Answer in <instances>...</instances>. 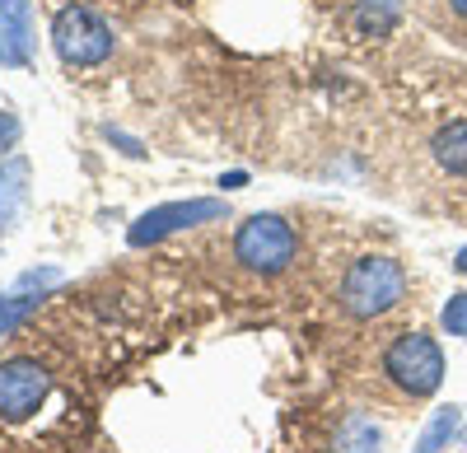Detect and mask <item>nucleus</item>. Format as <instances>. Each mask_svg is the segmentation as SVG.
<instances>
[{"label":"nucleus","mask_w":467,"mask_h":453,"mask_svg":"<svg viewBox=\"0 0 467 453\" xmlns=\"http://www.w3.org/2000/svg\"><path fill=\"white\" fill-rule=\"evenodd\" d=\"M229 206L224 201H211V197H202V201H173V206H154V211H145L131 230H127V239H131V248H150V243H160V239H169V234H178V230H187V224H206V220H220Z\"/></svg>","instance_id":"nucleus-5"},{"label":"nucleus","mask_w":467,"mask_h":453,"mask_svg":"<svg viewBox=\"0 0 467 453\" xmlns=\"http://www.w3.org/2000/svg\"><path fill=\"white\" fill-rule=\"evenodd\" d=\"M440 323H444V332H449V336H462V342H467V290L449 294V304H444Z\"/></svg>","instance_id":"nucleus-13"},{"label":"nucleus","mask_w":467,"mask_h":453,"mask_svg":"<svg viewBox=\"0 0 467 453\" xmlns=\"http://www.w3.org/2000/svg\"><path fill=\"white\" fill-rule=\"evenodd\" d=\"M24 182H28L24 160H5V164H0V224L15 220V211L24 201Z\"/></svg>","instance_id":"nucleus-11"},{"label":"nucleus","mask_w":467,"mask_h":453,"mask_svg":"<svg viewBox=\"0 0 467 453\" xmlns=\"http://www.w3.org/2000/svg\"><path fill=\"white\" fill-rule=\"evenodd\" d=\"M458 435H462V407H440L435 417H431V426H425L416 453H444Z\"/></svg>","instance_id":"nucleus-9"},{"label":"nucleus","mask_w":467,"mask_h":453,"mask_svg":"<svg viewBox=\"0 0 467 453\" xmlns=\"http://www.w3.org/2000/svg\"><path fill=\"white\" fill-rule=\"evenodd\" d=\"M453 267H458V272L467 276V248H458V262H453Z\"/></svg>","instance_id":"nucleus-17"},{"label":"nucleus","mask_w":467,"mask_h":453,"mask_svg":"<svg viewBox=\"0 0 467 453\" xmlns=\"http://www.w3.org/2000/svg\"><path fill=\"white\" fill-rule=\"evenodd\" d=\"M449 5H453V15H458V19H467V0H449Z\"/></svg>","instance_id":"nucleus-16"},{"label":"nucleus","mask_w":467,"mask_h":453,"mask_svg":"<svg viewBox=\"0 0 467 453\" xmlns=\"http://www.w3.org/2000/svg\"><path fill=\"white\" fill-rule=\"evenodd\" d=\"M393 24H398V0H360L356 28H360L365 37H383Z\"/></svg>","instance_id":"nucleus-12"},{"label":"nucleus","mask_w":467,"mask_h":453,"mask_svg":"<svg viewBox=\"0 0 467 453\" xmlns=\"http://www.w3.org/2000/svg\"><path fill=\"white\" fill-rule=\"evenodd\" d=\"M52 43L66 66H99L112 52V28L89 5H66L52 24Z\"/></svg>","instance_id":"nucleus-4"},{"label":"nucleus","mask_w":467,"mask_h":453,"mask_svg":"<svg viewBox=\"0 0 467 453\" xmlns=\"http://www.w3.org/2000/svg\"><path fill=\"white\" fill-rule=\"evenodd\" d=\"M52 379L37 360H10L0 365V421H28L43 407Z\"/></svg>","instance_id":"nucleus-6"},{"label":"nucleus","mask_w":467,"mask_h":453,"mask_svg":"<svg viewBox=\"0 0 467 453\" xmlns=\"http://www.w3.org/2000/svg\"><path fill=\"white\" fill-rule=\"evenodd\" d=\"M407 294V272L393 257H360L350 262V272L341 281V309L350 318H379L388 309H398Z\"/></svg>","instance_id":"nucleus-1"},{"label":"nucleus","mask_w":467,"mask_h":453,"mask_svg":"<svg viewBox=\"0 0 467 453\" xmlns=\"http://www.w3.org/2000/svg\"><path fill=\"white\" fill-rule=\"evenodd\" d=\"M19 140V118L15 112H0V149H10Z\"/></svg>","instance_id":"nucleus-15"},{"label":"nucleus","mask_w":467,"mask_h":453,"mask_svg":"<svg viewBox=\"0 0 467 453\" xmlns=\"http://www.w3.org/2000/svg\"><path fill=\"white\" fill-rule=\"evenodd\" d=\"M379 426L369 417H346V426L337 430V444L332 453H379Z\"/></svg>","instance_id":"nucleus-10"},{"label":"nucleus","mask_w":467,"mask_h":453,"mask_svg":"<svg viewBox=\"0 0 467 453\" xmlns=\"http://www.w3.org/2000/svg\"><path fill=\"white\" fill-rule=\"evenodd\" d=\"M295 248H299V239H295V230L281 215H253L239 230V239H234V257H239L248 272H257V276L285 272L295 262Z\"/></svg>","instance_id":"nucleus-3"},{"label":"nucleus","mask_w":467,"mask_h":453,"mask_svg":"<svg viewBox=\"0 0 467 453\" xmlns=\"http://www.w3.org/2000/svg\"><path fill=\"white\" fill-rule=\"evenodd\" d=\"M33 309H37V299H0V336H5L10 327H19Z\"/></svg>","instance_id":"nucleus-14"},{"label":"nucleus","mask_w":467,"mask_h":453,"mask_svg":"<svg viewBox=\"0 0 467 453\" xmlns=\"http://www.w3.org/2000/svg\"><path fill=\"white\" fill-rule=\"evenodd\" d=\"M33 57V5L28 0H0V61L28 66Z\"/></svg>","instance_id":"nucleus-7"},{"label":"nucleus","mask_w":467,"mask_h":453,"mask_svg":"<svg viewBox=\"0 0 467 453\" xmlns=\"http://www.w3.org/2000/svg\"><path fill=\"white\" fill-rule=\"evenodd\" d=\"M383 374L393 379L407 397H431L444 384V351L435 336L425 332H402L383 355Z\"/></svg>","instance_id":"nucleus-2"},{"label":"nucleus","mask_w":467,"mask_h":453,"mask_svg":"<svg viewBox=\"0 0 467 453\" xmlns=\"http://www.w3.org/2000/svg\"><path fill=\"white\" fill-rule=\"evenodd\" d=\"M435 164L453 178H467V122H449L435 131Z\"/></svg>","instance_id":"nucleus-8"}]
</instances>
